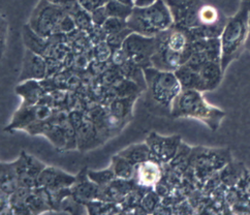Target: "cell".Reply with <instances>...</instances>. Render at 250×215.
<instances>
[{"label":"cell","instance_id":"cell-24","mask_svg":"<svg viewBox=\"0 0 250 215\" xmlns=\"http://www.w3.org/2000/svg\"><path fill=\"white\" fill-rule=\"evenodd\" d=\"M87 175L92 182H94L100 187H104L106 185H109L116 179V176L114 174V171L111 166L104 170H101V171L87 170Z\"/></svg>","mask_w":250,"mask_h":215},{"label":"cell","instance_id":"cell-2","mask_svg":"<svg viewBox=\"0 0 250 215\" xmlns=\"http://www.w3.org/2000/svg\"><path fill=\"white\" fill-rule=\"evenodd\" d=\"M144 77L148 107L159 115H171L174 101L183 89L175 71L150 66L144 69Z\"/></svg>","mask_w":250,"mask_h":215},{"label":"cell","instance_id":"cell-19","mask_svg":"<svg viewBox=\"0 0 250 215\" xmlns=\"http://www.w3.org/2000/svg\"><path fill=\"white\" fill-rule=\"evenodd\" d=\"M19 187V176L17 173L15 161L13 163L0 161V192L12 195Z\"/></svg>","mask_w":250,"mask_h":215},{"label":"cell","instance_id":"cell-25","mask_svg":"<svg viewBox=\"0 0 250 215\" xmlns=\"http://www.w3.org/2000/svg\"><path fill=\"white\" fill-rule=\"evenodd\" d=\"M131 32L132 31L129 28H126L120 32L108 34L105 38V43L111 48V50H119L122 48V44L125 39H126Z\"/></svg>","mask_w":250,"mask_h":215},{"label":"cell","instance_id":"cell-5","mask_svg":"<svg viewBox=\"0 0 250 215\" xmlns=\"http://www.w3.org/2000/svg\"><path fill=\"white\" fill-rule=\"evenodd\" d=\"M127 27L132 31L146 37H156L174 25V17L164 0L153 4L138 7L133 6L128 17Z\"/></svg>","mask_w":250,"mask_h":215},{"label":"cell","instance_id":"cell-9","mask_svg":"<svg viewBox=\"0 0 250 215\" xmlns=\"http://www.w3.org/2000/svg\"><path fill=\"white\" fill-rule=\"evenodd\" d=\"M69 119L76 129L77 149L85 152L103 144L104 139L90 118L85 117L79 112H74L70 114Z\"/></svg>","mask_w":250,"mask_h":215},{"label":"cell","instance_id":"cell-23","mask_svg":"<svg viewBox=\"0 0 250 215\" xmlns=\"http://www.w3.org/2000/svg\"><path fill=\"white\" fill-rule=\"evenodd\" d=\"M104 7L109 17L119 18V19L123 20L128 19V17L130 16L133 8V6L124 4L118 1V0H109V1L104 4Z\"/></svg>","mask_w":250,"mask_h":215},{"label":"cell","instance_id":"cell-22","mask_svg":"<svg viewBox=\"0 0 250 215\" xmlns=\"http://www.w3.org/2000/svg\"><path fill=\"white\" fill-rule=\"evenodd\" d=\"M111 167L117 179L132 180L133 174H135V166L131 165L128 160L125 159L120 154H116L112 157Z\"/></svg>","mask_w":250,"mask_h":215},{"label":"cell","instance_id":"cell-27","mask_svg":"<svg viewBox=\"0 0 250 215\" xmlns=\"http://www.w3.org/2000/svg\"><path fill=\"white\" fill-rule=\"evenodd\" d=\"M7 34H8V23L5 19V17L2 14H0V60L2 59L5 52Z\"/></svg>","mask_w":250,"mask_h":215},{"label":"cell","instance_id":"cell-8","mask_svg":"<svg viewBox=\"0 0 250 215\" xmlns=\"http://www.w3.org/2000/svg\"><path fill=\"white\" fill-rule=\"evenodd\" d=\"M156 37H146V35L131 32L125 39L121 50L129 62L145 69L152 66L151 58L156 51Z\"/></svg>","mask_w":250,"mask_h":215},{"label":"cell","instance_id":"cell-34","mask_svg":"<svg viewBox=\"0 0 250 215\" xmlns=\"http://www.w3.org/2000/svg\"><path fill=\"white\" fill-rule=\"evenodd\" d=\"M118 1L124 3V4H127L130 6H133V0H118Z\"/></svg>","mask_w":250,"mask_h":215},{"label":"cell","instance_id":"cell-20","mask_svg":"<svg viewBox=\"0 0 250 215\" xmlns=\"http://www.w3.org/2000/svg\"><path fill=\"white\" fill-rule=\"evenodd\" d=\"M23 41L26 49L31 50L40 55H46L48 52V39L42 38L37 32H34L28 24L23 27Z\"/></svg>","mask_w":250,"mask_h":215},{"label":"cell","instance_id":"cell-1","mask_svg":"<svg viewBox=\"0 0 250 215\" xmlns=\"http://www.w3.org/2000/svg\"><path fill=\"white\" fill-rule=\"evenodd\" d=\"M157 47L151 64L160 70L176 71L192 55L194 38L189 29L174 25L156 35Z\"/></svg>","mask_w":250,"mask_h":215},{"label":"cell","instance_id":"cell-32","mask_svg":"<svg viewBox=\"0 0 250 215\" xmlns=\"http://www.w3.org/2000/svg\"><path fill=\"white\" fill-rule=\"evenodd\" d=\"M245 48H246L248 51H250V13H249V18H248V33H247V39H246Z\"/></svg>","mask_w":250,"mask_h":215},{"label":"cell","instance_id":"cell-29","mask_svg":"<svg viewBox=\"0 0 250 215\" xmlns=\"http://www.w3.org/2000/svg\"><path fill=\"white\" fill-rule=\"evenodd\" d=\"M78 3L88 13H92L96 8L105 4L104 0H78Z\"/></svg>","mask_w":250,"mask_h":215},{"label":"cell","instance_id":"cell-28","mask_svg":"<svg viewBox=\"0 0 250 215\" xmlns=\"http://www.w3.org/2000/svg\"><path fill=\"white\" fill-rule=\"evenodd\" d=\"M90 15H91L92 23L95 26H103L109 18V15H108V13H106L104 5L96 8L95 11L90 13Z\"/></svg>","mask_w":250,"mask_h":215},{"label":"cell","instance_id":"cell-31","mask_svg":"<svg viewBox=\"0 0 250 215\" xmlns=\"http://www.w3.org/2000/svg\"><path fill=\"white\" fill-rule=\"evenodd\" d=\"M157 0H133V6H138V7H144L153 4L156 2Z\"/></svg>","mask_w":250,"mask_h":215},{"label":"cell","instance_id":"cell-21","mask_svg":"<svg viewBox=\"0 0 250 215\" xmlns=\"http://www.w3.org/2000/svg\"><path fill=\"white\" fill-rule=\"evenodd\" d=\"M118 154H120L125 159L128 160L129 163L135 167L137 165L143 163V161L151 158L150 149H149L148 145L146 144V142L141 143V144L130 145L129 147L120 151Z\"/></svg>","mask_w":250,"mask_h":215},{"label":"cell","instance_id":"cell-10","mask_svg":"<svg viewBox=\"0 0 250 215\" xmlns=\"http://www.w3.org/2000/svg\"><path fill=\"white\" fill-rule=\"evenodd\" d=\"M53 114L54 113L51 108L42 103L33 106H20L4 130H26L35 123L48 120L52 117Z\"/></svg>","mask_w":250,"mask_h":215},{"label":"cell","instance_id":"cell-12","mask_svg":"<svg viewBox=\"0 0 250 215\" xmlns=\"http://www.w3.org/2000/svg\"><path fill=\"white\" fill-rule=\"evenodd\" d=\"M15 164L19 176L20 187L35 188L39 186V177L42 170L46 168V165L24 151L15 160Z\"/></svg>","mask_w":250,"mask_h":215},{"label":"cell","instance_id":"cell-18","mask_svg":"<svg viewBox=\"0 0 250 215\" xmlns=\"http://www.w3.org/2000/svg\"><path fill=\"white\" fill-rule=\"evenodd\" d=\"M136 100L137 95H127L116 98L110 104L108 108L110 115L122 127L132 118V107Z\"/></svg>","mask_w":250,"mask_h":215},{"label":"cell","instance_id":"cell-7","mask_svg":"<svg viewBox=\"0 0 250 215\" xmlns=\"http://www.w3.org/2000/svg\"><path fill=\"white\" fill-rule=\"evenodd\" d=\"M229 161V151L225 149L195 148L190 156L193 172L200 179L210 177L220 171Z\"/></svg>","mask_w":250,"mask_h":215},{"label":"cell","instance_id":"cell-30","mask_svg":"<svg viewBox=\"0 0 250 215\" xmlns=\"http://www.w3.org/2000/svg\"><path fill=\"white\" fill-rule=\"evenodd\" d=\"M47 1H49L53 4H55V5H59L61 7H63V8H66L69 5L76 3L78 0H47Z\"/></svg>","mask_w":250,"mask_h":215},{"label":"cell","instance_id":"cell-16","mask_svg":"<svg viewBox=\"0 0 250 215\" xmlns=\"http://www.w3.org/2000/svg\"><path fill=\"white\" fill-rule=\"evenodd\" d=\"M48 75V64L43 56L26 49L19 82L26 80L42 81Z\"/></svg>","mask_w":250,"mask_h":215},{"label":"cell","instance_id":"cell-11","mask_svg":"<svg viewBox=\"0 0 250 215\" xmlns=\"http://www.w3.org/2000/svg\"><path fill=\"white\" fill-rule=\"evenodd\" d=\"M151 153V158L159 164H168L175 158L181 147V137L178 134L165 137L157 132H151L146 139Z\"/></svg>","mask_w":250,"mask_h":215},{"label":"cell","instance_id":"cell-15","mask_svg":"<svg viewBox=\"0 0 250 215\" xmlns=\"http://www.w3.org/2000/svg\"><path fill=\"white\" fill-rule=\"evenodd\" d=\"M101 188L89 179L87 170L84 169L76 176V181L70 186V195L80 204L86 205L88 202L100 199Z\"/></svg>","mask_w":250,"mask_h":215},{"label":"cell","instance_id":"cell-13","mask_svg":"<svg viewBox=\"0 0 250 215\" xmlns=\"http://www.w3.org/2000/svg\"><path fill=\"white\" fill-rule=\"evenodd\" d=\"M76 181V176L70 175L55 167L44 168L39 177V186L49 193H55L69 188Z\"/></svg>","mask_w":250,"mask_h":215},{"label":"cell","instance_id":"cell-14","mask_svg":"<svg viewBox=\"0 0 250 215\" xmlns=\"http://www.w3.org/2000/svg\"><path fill=\"white\" fill-rule=\"evenodd\" d=\"M162 164L150 158L135 167L132 180L142 188H153L162 180Z\"/></svg>","mask_w":250,"mask_h":215},{"label":"cell","instance_id":"cell-3","mask_svg":"<svg viewBox=\"0 0 250 215\" xmlns=\"http://www.w3.org/2000/svg\"><path fill=\"white\" fill-rule=\"evenodd\" d=\"M171 116L174 118L199 120L215 131L225 119L226 112L209 104L203 96V92L195 89H182L174 101Z\"/></svg>","mask_w":250,"mask_h":215},{"label":"cell","instance_id":"cell-26","mask_svg":"<svg viewBox=\"0 0 250 215\" xmlns=\"http://www.w3.org/2000/svg\"><path fill=\"white\" fill-rule=\"evenodd\" d=\"M103 28L104 32L108 34L116 33V32H120L124 29L128 28L127 27V21L119 19V18H114V17H109L108 20L104 22L103 25Z\"/></svg>","mask_w":250,"mask_h":215},{"label":"cell","instance_id":"cell-4","mask_svg":"<svg viewBox=\"0 0 250 215\" xmlns=\"http://www.w3.org/2000/svg\"><path fill=\"white\" fill-rule=\"evenodd\" d=\"M27 24L34 32L46 39L68 33L77 27L73 17L68 15L63 7L53 4L47 0H40Z\"/></svg>","mask_w":250,"mask_h":215},{"label":"cell","instance_id":"cell-17","mask_svg":"<svg viewBox=\"0 0 250 215\" xmlns=\"http://www.w3.org/2000/svg\"><path fill=\"white\" fill-rule=\"evenodd\" d=\"M16 93L22 98L21 106H33L42 102L44 90L40 81L26 80L19 82L16 87Z\"/></svg>","mask_w":250,"mask_h":215},{"label":"cell","instance_id":"cell-6","mask_svg":"<svg viewBox=\"0 0 250 215\" xmlns=\"http://www.w3.org/2000/svg\"><path fill=\"white\" fill-rule=\"evenodd\" d=\"M248 18L249 13L240 6L237 13L229 18L221 32L219 37L221 49L220 64L223 73L231 62L240 57L245 48L248 33Z\"/></svg>","mask_w":250,"mask_h":215},{"label":"cell","instance_id":"cell-33","mask_svg":"<svg viewBox=\"0 0 250 215\" xmlns=\"http://www.w3.org/2000/svg\"><path fill=\"white\" fill-rule=\"evenodd\" d=\"M240 6L245 8L248 13H250V0H241Z\"/></svg>","mask_w":250,"mask_h":215}]
</instances>
